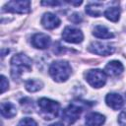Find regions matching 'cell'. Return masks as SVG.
Segmentation results:
<instances>
[{
	"label": "cell",
	"instance_id": "6da1fadb",
	"mask_svg": "<svg viewBox=\"0 0 126 126\" xmlns=\"http://www.w3.org/2000/svg\"><path fill=\"white\" fill-rule=\"evenodd\" d=\"M32 59L24 53L15 54L11 59V76L14 80L19 79L24 72L31 71Z\"/></svg>",
	"mask_w": 126,
	"mask_h": 126
},
{
	"label": "cell",
	"instance_id": "2e32d148",
	"mask_svg": "<svg viewBox=\"0 0 126 126\" xmlns=\"http://www.w3.org/2000/svg\"><path fill=\"white\" fill-rule=\"evenodd\" d=\"M101 8H102V4L101 3H91L88 4L86 6V13L89 14L90 16L93 17H98L101 15Z\"/></svg>",
	"mask_w": 126,
	"mask_h": 126
},
{
	"label": "cell",
	"instance_id": "5bb4252c",
	"mask_svg": "<svg viewBox=\"0 0 126 126\" xmlns=\"http://www.w3.org/2000/svg\"><path fill=\"white\" fill-rule=\"evenodd\" d=\"M17 109L12 102H2L1 103V114L6 118H12L16 115Z\"/></svg>",
	"mask_w": 126,
	"mask_h": 126
},
{
	"label": "cell",
	"instance_id": "7402d4cb",
	"mask_svg": "<svg viewBox=\"0 0 126 126\" xmlns=\"http://www.w3.org/2000/svg\"><path fill=\"white\" fill-rule=\"evenodd\" d=\"M70 20H71L73 23H75V24H78L79 22H81V21H82V17H81V15H80V14H78V13H75V14H73V15L71 16Z\"/></svg>",
	"mask_w": 126,
	"mask_h": 126
},
{
	"label": "cell",
	"instance_id": "3957f363",
	"mask_svg": "<svg viewBox=\"0 0 126 126\" xmlns=\"http://www.w3.org/2000/svg\"><path fill=\"white\" fill-rule=\"evenodd\" d=\"M37 104L39 107V114L45 120H51L58 115L60 104L57 101L46 97H42L38 99Z\"/></svg>",
	"mask_w": 126,
	"mask_h": 126
},
{
	"label": "cell",
	"instance_id": "7a4b0ae2",
	"mask_svg": "<svg viewBox=\"0 0 126 126\" xmlns=\"http://www.w3.org/2000/svg\"><path fill=\"white\" fill-rule=\"evenodd\" d=\"M88 104H90L88 101H73L62 111V120L68 125L75 123L79 119L84 108L88 107Z\"/></svg>",
	"mask_w": 126,
	"mask_h": 126
},
{
	"label": "cell",
	"instance_id": "5b68a950",
	"mask_svg": "<svg viewBox=\"0 0 126 126\" xmlns=\"http://www.w3.org/2000/svg\"><path fill=\"white\" fill-rule=\"evenodd\" d=\"M87 82L94 88H101L106 83V74L100 69H93L86 74Z\"/></svg>",
	"mask_w": 126,
	"mask_h": 126
},
{
	"label": "cell",
	"instance_id": "52a82bcc",
	"mask_svg": "<svg viewBox=\"0 0 126 126\" xmlns=\"http://www.w3.org/2000/svg\"><path fill=\"white\" fill-rule=\"evenodd\" d=\"M62 37L67 42L79 43L83 41L84 34L79 29H76L73 27H66L62 32Z\"/></svg>",
	"mask_w": 126,
	"mask_h": 126
},
{
	"label": "cell",
	"instance_id": "9c48e42d",
	"mask_svg": "<svg viewBox=\"0 0 126 126\" xmlns=\"http://www.w3.org/2000/svg\"><path fill=\"white\" fill-rule=\"evenodd\" d=\"M51 43V38L45 33H35L32 37V44L38 49H45Z\"/></svg>",
	"mask_w": 126,
	"mask_h": 126
},
{
	"label": "cell",
	"instance_id": "ac0fdd59",
	"mask_svg": "<svg viewBox=\"0 0 126 126\" xmlns=\"http://www.w3.org/2000/svg\"><path fill=\"white\" fill-rule=\"evenodd\" d=\"M42 82L39 80H34V79H31L26 81L25 83V88L27 89V91L31 92V93H34L39 91L42 88Z\"/></svg>",
	"mask_w": 126,
	"mask_h": 126
},
{
	"label": "cell",
	"instance_id": "d6986e66",
	"mask_svg": "<svg viewBox=\"0 0 126 126\" xmlns=\"http://www.w3.org/2000/svg\"><path fill=\"white\" fill-rule=\"evenodd\" d=\"M17 126H37L36 122L32 119V118H30V117H26L24 119H22Z\"/></svg>",
	"mask_w": 126,
	"mask_h": 126
},
{
	"label": "cell",
	"instance_id": "ffe728a7",
	"mask_svg": "<svg viewBox=\"0 0 126 126\" xmlns=\"http://www.w3.org/2000/svg\"><path fill=\"white\" fill-rule=\"evenodd\" d=\"M118 122L121 126H126V110H123L118 116Z\"/></svg>",
	"mask_w": 126,
	"mask_h": 126
},
{
	"label": "cell",
	"instance_id": "e0dca14e",
	"mask_svg": "<svg viewBox=\"0 0 126 126\" xmlns=\"http://www.w3.org/2000/svg\"><path fill=\"white\" fill-rule=\"evenodd\" d=\"M104 16L107 20L111 21V22H117L119 20V16H120V10L118 7H109L104 11Z\"/></svg>",
	"mask_w": 126,
	"mask_h": 126
},
{
	"label": "cell",
	"instance_id": "30bf717a",
	"mask_svg": "<svg viewBox=\"0 0 126 126\" xmlns=\"http://www.w3.org/2000/svg\"><path fill=\"white\" fill-rule=\"evenodd\" d=\"M60 19L52 14V13H45L41 18V25L47 30H53L60 26Z\"/></svg>",
	"mask_w": 126,
	"mask_h": 126
},
{
	"label": "cell",
	"instance_id": "4fadbf2b",
	"mask_svg": "<svg viewBox=\"0 0 126 126\" xmlns=\"http://www.w3.org/2000/svg\"><path fill=\"white\" fill-rule=\"evenodd\" d=\"M104 121H105L104 115L97 112H92L86 116L87 126H101L104 123Z\"/></svg>",
	"mask_w": 126,
	"mask_h": 126
},
{
	"label": "cell",
	"instance_id": "277c9868",
	"mask_svg": "<svg viewBox=\"0 0 126 126\" xmlns=\"http://www.w3.org/2000/svg\"><path fill=\"white\" fill-rule=\"evenodd\" d=\"M49 74L54 81L65 82L71 75V66L63 60L55 61L49 67Z\"/></svg>",
	"mask_w": 126,
	"mask_h": 126
},
{
	"label": "cell",
	"instance_id": "7c38bea8",
	"mask_svg": "<svg viewBox=\"0 0 126 126\" xmlns=\"http://www.w3.org/2000/svg\"><path fill=\"white\" fill-rule=\"evenodd\" d=\"M123 69H124V67L121 62L113 60V61L108 62V64L105 66L104 71H105V74H107L108 76L115 77V76L120 75L123 72Z\"/></svg>",
	"mask_w": 126,
	"mask_h": 126
},
{
	"label": "cell",
	"instance_id": "d4e9b609",
	"mask_svg": "<svg viewBox=\"0 0 126 126\" xmlns=\"http://www.w3.org/2000/svg\"><path fill=\"white\" fill-rule=\"evenodd\" d=\"M49 126H64V124H62L61 122H56V123L51 124V125H49Z\"/></svg>",
	"mask_w": 126,
	"mask_h": 126
},
{
	"label": "cell",
	"instance_id": "8992f818",
	"mask_svg": "<svg viewBox=\"0 0 126 126\" xmlns=\"http://www.w3.org/2000/svg\"><path fill=\"white\" fill-rule=\"evenodd\" d=\"M31 2L28 0H13L9 1L3 8L5 12L17 13V14H26L30 12Z\"/></svg>",
	"mask_w": 126,
	"mask_h": 126
},
{
	"label": "cell",
	"instance_id": "484cf974",
	"mask_svg": "<svg viewBox=\"0 0 126 126\" xmlns=\"http://www.w3.org/2000/svg\"><path fill=\"white\" fill-rule=\"evenodd\" d=\"M125 97H126V94H125Z\"/></svg>",
	"mask_w": 126,
	"mask_h": 126
},
{
	"label": "cell",
	"instance_id": "cb8c5ba5",
	"mask_svg": "<svg viewBox=\"0 0 126 126\" xmlns=\"http://www.w3.org/2000/svg\"><path fill=\"white\" fill-rule=\"evenodd\" d=\"M69 4H72V5H75V6H79L82 4V1H77V2H74V1H67Z\"/></svg>",
	"mask_w": 126,
	"mask_h": 126
},
{
	"label": "cell",
	"instance_id": "603a6c76",
	"mask_svg": "<svg viewBox=\"0 0 126 126\" xmlns=\"http://www.w3.org/2000/svg\"><path fill=\"white\" fill-rule=\"evenodd\" d=\"M61 3L58 1H42L41 5H46V6H58Z\"/></svg>",
	"mask_w": 126,
	"mask_h": 126
},
{
	"label": "cell",
	"instance_id": "8fae6325",
	"mask_svg": "<svg viewBox=\"0 0 126 126\" xmlns=\"http://www.w3.org/2000/svg\"><path fill=\"white\" fill-rule=\"evenodd\" d=\"M105 102L110 108H112L114 110L120 109L123 106V103H124L122 96L119 94H115V93H110V94H106Z\"/></svg>",
	"mask_w": 126,
	"mask_h": 126
},
{
	"label": "cell",
	"instance_id": "ba28073f",
	"mask_svg": "<svg viewBox=\"0 0 126 126\" xmlns=\"http://www.w3.org/2000/svg\"><path fill=\"white\" fill-rule=\"evenodd\" d=\"M89 50L97 55L108 56L114 52V47L109 44H105L101 42H93L89 46Z\"/></svg>",
	"mask_w": 126,
	"mask_h": 126
},
{
	"label": "cell",
	"instance_id": "44dd1931",
	"mask_svg": "<svg viewBox=\"0 0 126 126\" xmlns=\"http://www.w3.org/2000/svg\"><path fill=\"white\" fill-rule=\"evenodd\" d=\"M8 86H9V83H8L7 79L4 76H1V93L2 94L8 89Z\"/></svg>",
	"mask_w": 126,
	"mask_h": 126
},
{
	"label": "cell",
	"instance_id": "9a60e30c",
	"mask_svg": "<svg viewBox=\"0 0 126 126\" xmlns=\"http://www.w3.org/2000/svg\"><path fill=\"white\" fill-rule=\"evenodd\" d=\"M93 34L98 38H111L114 36V34L112 32H110L105 27L103 26H95L94 31H93Z\"/></svg>",
	"mask_w": 126,
	"mask_h": 126
}]
</instances>
